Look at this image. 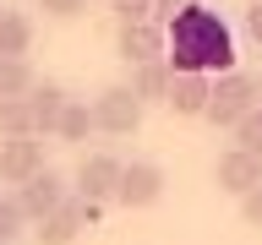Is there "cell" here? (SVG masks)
<instances>
[{
    "label": "cell",
    "mask_w": 262,
    "mask_h": 245,
    "mask_svg": "<svg viewBox=\"0 0 262 245\" xmlns=\"http://www.w3.org/2000/svg\"><path fill=\"white\" fill-rule=\"evenodd\" d=\"M169 44H175V55H169V60H175L180 71H202V77L235 60L229 28H224L213 11H202V6H186V11L169 16Z\"/></svg>",
    "instance_id": "obj_1"
},
{
    "label": "cell",
    "mask_w": 262,
    "mask_h": 245,
    "mask_svg": "<svg viewBox=\"0 0 262 245\" xmlns=\"http://www.w3.org/2000/svg\"><path fill=\"white\" fill-rule=\"evenodd\" d=\"M88 114H93V126L110 131V136H131V131L142 126V104H137V93H131L126 82L104 87V93L88 104Z\"/></svg>",
    "instance_id": "obj_2"
},
{
    "label": "cell",
    "mask_w": 262,
    "mask_h": 245,
    "mask_svg": "<svg viewBox=\"0 0 262 245\" xmlns=\"http://www.w3.org/2000/svg\"><path fill=\"white\" fill-rule=\"evenodd\" d=\"M257 109V82L241 77V71H229L219 87H208V109H202V120H213V126H235L241 114Z\"/></svg>",
    "instance_id": "obj_3"
},
{
    "label": "cell",
    "mask_w": 262,
    "mask_h": 245,
    "mask_svg": "<svg viewBox=\"0 0 262 245\" xmlns=\"http://www.w3.org/2000/svg\"><path fill=\"white\" fill-rule=\"evenodd\" d=\"M164 196V169L159 163H147V158H137V163H120V180H115V202L126 212H147L153 202Z\"/></svg>",
    "instance_id": "obj_4"
},
{
    "label": "cell",
    "mask_w": 262,
    "mask_h": 245,
    "mask_svg": "<svg viewBox=\"0 0 262 245\" xmlns=\"http://www.w3.org/2000/svg\"><path fill=\"white\" fill-rule=\"evenodd\" d=\"M66 196H71L66 175L44 163V169H38L33 180H22V191H16V207H22V218H28V224H38V218H49V212L60 207Z\"/></svg>",
    "instance_id": "obj_5"
},
{
    "label": "cell",
    "mask_w": 262,
    "mask_h": 245,
    "mask_svg": "<svg viewBox=\"0 0 262 245\" xmlns=\"http://www.w3.org/2000/svg\"><path fill=\"white\" fill-rule=\"evenodd\" d=\"M44 169V142L38 136H0V180L22 185Z\"/></svg>",
    "instance_id": "obj_6"
},
{
    "label": "cell",
    "mask_w": 262,
    "mask_h": 245,
    "mask_svg": "<svg viewBox=\"0 0 262 245\" xmlns=\"http://www.w3.org/2000/svg\"><path fill=\"white\" fill-rule=\"evenodd\" d=\"M115 180H120V158H115V153H93V158H82L71 196H82V202H110Z\"/></svg>",
    "instance_id": "obj_7"
},
{
    "label": "cell",
    "mask_w": 262,
    "mask_h": 245,
    "mask_svg": "<svg viewBox=\"0 0 262 245\" xmlns=\"http://www.w3.org/2000/svg\"><path fill=\"white\" fill-rule=\"evenodd\" d=\"M213 180H219V191L229 196H246L262 185V158H251V153H241V147H229L224 158H219V169H213Z\"/></svg>",
    "instance_id": "obj_8"
},
{
    "label": "cell",
    "mask_w": 262,
    "mask_h": 245,
    "mask_svg": "<svg viewBox=\"0 0 262 245\" xmlns=\"http://www.w3.org/2000/svg\"><path fill=\"white\" fill-rule=\"evenodd\" d=\"M208 87H213V82L202 77V71H175V77H169L164 104H169L175 114H186V120H196V114L208 109Z\"/></svg>",
    "instance_id": "obj_9"
},
{
    "label": "cell",
    "mask_w": 262,
    "mask_h": 245,
    "mask_svg": "<svg viewBox=\"0 0 262 245\" xmlns=\"http://www.w3.org/2000/svg\"><path fill=\"white\" fill-rule=\"evenodd\" d=\"M22 104H28L33 136H38V131H55V120H60V109H66V87L60 82H33L28 93H22Z\"/></svg>",
    "instance_id": "obj_10"
},
{
    "label": "cell",
    "mask_w": 262,
    "mask_h": 245,
    "mask_svg": "<svg viewBox=\"0 0 262 245\" xmlns=\"http://www.w3.org/2000/svg\"><path fill=\"white\" fill-rule=\"evenodd\" d=\"M120 60H131V65L164 60V33H159V22H126V28H120Z\"/></svg>",
    "instance_id": "obj_11"
},
{
    "label": "cell",
    "mask_w": 262,
    "mask_h": 245,
    "mask_svg": "<svg viewBox=\"0 0 262 245\" xmlns=\"http://www.w3.org/2000/svg\"><path fill=\"white\" fill-rule=\"evenodd\" d=\"M169 77H175V71H169V65H164V60H142V65H137V71H131V82H126V87H131V93H137V104H142V109H147L153 98H159V104H164V93H169Z\"/></svg>",
    "instance_id": "obj_12"
},
{
    "label": "cell",
    "mask_w": 262,
    "mask_h": 245,
    "mask_svg": "<svg viewBox=\"0 0 262 245\" xmlns=\"http://www.w3.org/2000/svg\"><path fill=\"white\" fill-rule=\"evenodd\" d=\"M28 44H33V16H22V11H0V55H28Z\"/></svg>",
    "instance_id": "obj_13"
},
{
    "label": "cell",
    "mask_w": 262,
    "mask_h": 245,
    "mask_svg": "<svg viewBox=\"0 0 262 245\" xmlns=\"http://www.w3.org/2000/svg\"><path fill=\"white\" fill-rule=\"evenodd\" d=\"M88 131H93V114H88V104L66 98L60 120H55V136H60V142H88Z\"/></svg>",
    "instance_id": "obj_14"
},
{
    "label": "cell",
    "mask_w": 262,
    "mask_h": 245,
    "mask_svg": "<svg viewBox=\"0 0 262 245\" xmlns=\"http://www.w3.org/2000/svg\"><path fill=\"white\" fill-rule=\"evenodd\" d=\"M28 87H33L28 60H16V55H0V98H22Z\"/></svg>",
    "instance_id": "obj_15"
},
{
    "label": "cell",
    "mask_w": 262,
    "mask_h": 245,
    "mask_svg": "<svg viewBox=\"0 0 262 245\" xmlns=\"http://www.w3.org/2000/svg\"><path fill=\"white\" fill-rule=\"evenodd\" d=\"M0 136H33V120H28L22 98H0Z\"/></svg>",
    "instance_id": "obj_16"
},
{
    "label": "cell",
    "mask_w": 262,
    "mask_h": 245,
    "mask_svg": "<svg viewBox=\"0 0 262 245\" xmlns=\"http://www.w3.org/2000/svg\"><path fill=\"white\" fill-rule=\"evenodd\" d=\"M33 234H38V245H71V240H77V229H71V218H66L60 207L49 212V218H38Z\"/></svg>",
    "instance_id": "obj_17"
},
{
    "label": "cell",
    "mask_w": 262,
    "mask_h": 245,
    "mask_svg": "<svg viewBox=\"0 0 262 245\" xmlns=\"http://www.w3.org/2000/svg\"><path fill=\"white\" fill-rule=\"evenodd\" d=\"M235 147L251 153V158H262V109H251V114L235 120Z\"/></svg>",
    "instance_id": "obj_18"
},
{
    "label": "cell",
    "mask_w": 262,
    "mask_h": 245,
    "mask_svg": "<svg viewBox=\"0 0 262 245\" xmlns=\"http://www.w3.org/2000/svg\"><path fill=\"white\" fill-rule=\"evenodd\" d=\"M28 229L22 207H16V196H0V245H16V234Z\"/></svg>",
    "instance_id": "obj_19"
},
{
    "label": "cell",
    "mask_w": 262,
    "mask_h": 245,
    "mask_svg": "<svg viewBox=\"0 0 262 245\" xmlns=\"http://www.w3.org/2000/svg\"><path fill=\"white\" fill-rule=\"evenodd\" d=\"M60 212L71 218V229H77V234L98 224V202H82V196H66V202H60Z\"/></svg>",
    "instance_id": "obj_20"
},
{
    "label": "cell",
    "mask_w": 262,
    "mask_h": 245,
    "mask_svg": "<svg viewBox=\"0 0 262 245\" xmlns=\"http://www.w3.org/2000/svg\"><path fill=\"white\" fill-rule=\"evenodd\" d=\"M115 16H120V28L126 22H153V0H115Z\"/></svg>",
    "instance_id": "obj_21"
},
{
    "label": "cell",
    "mask_w": 262,
    "mask_h": 245,
    "mask_svg": "<svg viewBox=\"0 0 262 245\" xmlns=\"http://www.w3.org/2000/svg\"><path fill=\"white\" fill-rule=\"evenodd\" d=\"M44 6V16H55V22H71V16L88 11V0H38Z\"/></svg>",
    "instance_id": "obj_22"
},
{
    "label": "cell",
    "mask_w": 262,
    "mask_h": 245,
    "mask_svg": "<svg viewBox=\"0 0 262 245\" xmlns=\"http://www.w3.org/2000/svg\"><path fill=\"white\" fill-rule=\"evenodd\" d=\"M241 218H246L251 229H262V185H257V191H246V196H241Z\"/></svg>",
    "instance_id": "obj_23"
},
{
    "label": "cell",
    "mask_w": 262,
    "mask_h": 245,
    "mask_svg": "<svg viewBox=\"0 0 262 245\" xmlns=\"http://www.w3.org/2000/svg\"><path fill=\"white\" fill-rule=\"evenodd\" d=\"M191 0H153V16H175V11H186Z\"/></svg>",
    "instance_id": "obj_24"
},
{
    "label": "cell",
    "mask_w": 262,
    "mask_h": 245,
    "mask_svg": "<svg viewBox=\"0 0 262 245\" xmlns=\"http://www.w3.org/2000/svg\"><path fill=\"white\" fill-rule=\"evenodd\" d=\"M246 28H251V38H262V0L251 6V11H246Z\"/></svg>",
    "instance_id": "obj_25"
},
{
    "label": "cell",
    "mask_w": 262,
    "mask_h": 245,
    "mask_svg": "<svg viewBox=\"0 0 262 245\" xmlns=\"http://www.w3.org/2000/svg\"><path fill=\"white\" fill-rule=\"evenodd\" d=\"M257 93H262V87H257Z\"/></svg>",
    "instance_id": "obj_26"
}]
</instances>
